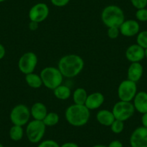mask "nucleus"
I'll return each mask as SVG.
<instances>
[{
  "mask_svg": "<svg viewBox=\"0 0 147 147\" xmlns=\"http://www.w3.org/2000/svg\"><path fill=\"white\" fill-rule=\"evenodd\" d=\"M84 59L77 54H67L62 56L58 63V69L63 77L74 78L82 71Z\"/></svg>",
  "mask_w": 147,
  "mask_h": 147,
  "instance_id": "obj_1",
  "label": "nucleus"
},
{
  "mask_svg": "<svg viewBox=\"0 0 147 147\" xmlns=\"http://www.w3.org/2000/svg\"><path fill=\"white\" fill-rule=\"evenodd\" d=\"M90 118V110L85 105L73 104L65 111L66 121L72 126H84L88 123Z\"/></svg>",
  "mask_w": 147,
  "mask_h": 147,
  "instance_id": "obj_2",
  "label": "nucleus"
},
{
  "mask_svg": "<svg viewBox=\"0 0 147 147\" xmlns=\"http://www.w3.org/2000/svg\"><path fill=\"white\" fill-rule=\"evenodd\" d=\"M101 20L108 28H119L125 20V15L120 7L117 5H108L102 11Z\"/></svg>",
  "mask_w": 147,
  "mask_h": 147,
  "instance_id": "obj_3",
  "label": "nucleus"
},
{
  "mask_svg": "<svg viewBox=\"0 0 147 147\" xmlns=\"http://www.w3.org/2000/svg\"><path fill=\"white\" fill-rule=\"evenodd\" d=\"M43 85L49 90H53L62 84L63 77L58 69L54 66H47L43 68L40 73Z\"/></svg>",
  "mask_w": 147,
  "mask_h": 147,
  "instance_id": "obj_4",
  "label": "nucleus"
},
{
  "mask_svg": "<svg viewBox=\"0 0 147 147\" xmlns=\"http://www.w3.org/2000/svg\"><path fill=\"white\" fill-rule=\"evenodd\" d=\"M46 126L42 121L32 120L27 124L25 134L30 142L38 144L41 141L46 134Z\"/></svg>",
  "mask_w": 147,
  "mask_h": 147,
  "instance_id": "obj_5",
  "label": "nucleus"
},
{
  "mask_svg": "<svg viewBox=\"0 0 147 147\" xmlns=\"http://www.w3.org/2000/svg\"><path fill=\"white\" fill-rule=\"evenodd\" d=\"M30 117V110L29 107L23 104L15 105L9 114V118L12 123L20 126L27 125L29 123Z\"/></svg>",
  "mask_w": 147,
  "mask_h": 147,
  "instance_id": "obj_6",
  "label": "nucleus"
},
{
  "mask_svg": "<svg viewBox=\"0 0 147 147\" xmlns=\"http://www.w3.org/2000/svg\"><path fill=\"white\" fill-rule=\"evenodd\" d=\"M136 110L132 102L119 101L113 105L112 112L116 120L121 121H128L134 115Z\"/></svg>",
  "mask_w": 147,
  "mask_h": 147,
  "instance_id": "obj_7",
  "label": "nucleus"
},
{
  "mask_svg": "<svg viewBox=\"0 0 147 147\" xmlns=\"http://www.w3.org/2000/svg\"><path fill=\"white\" fill-rule=\"evenodd\" d=\"M38 58L35 53L28 51L22 54L18 61V69L25 75L33 73L38 65Z\"/></svg>",
  "mask_w": 147,
  "mask_h": 147,
  "instance_id": "obj_8",
  "label": "nucleus"
},
{
  "mask_svg": "<svg viewBox=\"0 0 147 147\" xmlns=\"http://www.w3.org/2000/svg\"><path fill=\"white\" fill-rule=\"evenodd\" d=\"M118 97L120 100L132 102L137 94L136 83L129 80H125L120 83L118 87Z\"/></svg>",
  "mask_w": 147,
  "mask_h": 147,
  "instance_id": "obj_9",
  "label": "nucleus"
},
{
  "mask_svg": "<svg viewBox=\"0 0 147 147\" xmlns=\"http://www.w3.org/2000/svg\"><path fill=\"white\" fill-rule=\"evenodd\" d=\"M49 15V8L45 3H38L32 7L28 12L30 21L40 24L47 19Z\"/></svg>",
  "mask_w": 147,
  "mask_h": 147,
  "instance_id": "obj_10",
  "label": "nucleus"
},
{
  "mask_svg": "<svg viewBox=\"0 0 147 147\" xmlns=\"http://www.w3.org/2000/svg\"><path fill=\"white\" fill-rule=\"evenodd\" d=\"M131 147H147V128L140 126L136 128L130 136Z\"/></svg>",
  "mask_w": 147,
  "mask_h": 147,
  "instance_id": "obj_11",
  "label": "nucleus"
},
{
  "mask_svg": "<svg viewBox=\"0 0 147 147\" xmlns=\"http://www.w3.org/2000/svg\"><path fill=\"white\" fill-rule=\"evenodd\" d=\"M125 56L131 63L141 62L145 58V49L138 44H132L127 48Z\"/></svg>",
  "mask_w": 147,
  "mask_h": 147,
  "instance_id": "obj_12",
  "label": "nucleus"
},
{
  "mask_svg": "<svg viewBox=\"0 0 147 147\" xmlns=\"http://www.w3.org/2000/svg\"><path fill=\"white\" fill-rule=\"evenodd\" d=\"M120 32L125 37H134L140 32V25L135 20H126L119 27Z\"/></svg>",
  "mask_w": 147,
  "mask_h": 147,
  "instance_id": "obj_13",
  "label": "nucleus"
},
{
  "mask_svg": "<svg viewBox=\"0 0 147 147\" xmlns=\"http://www.w3.org/2000/svg\"><path fill=\"white\" fill-rule=\"evenodd\" d=\"M105 102V97L102 93L95 92L88 94L84 105L91 111L100 108Z\"/></svg>",
  "mask_w": 147,
  "mask_h": 147,
  "instance_id": "obj_14",
  "label": "nucleus"
},
{
  "mask_svg": "<svg viewBox=\"0 0 147 147\" xmlns=\"http://www.w3.org/2000/svg\"><path fill=\"white\" fill-rule=\"evenodd\" d=\"M144 74V67L140 62L131 63L127 71V79L134 82H138Z\"/></svg>",
  "mask_w": 147,
  "mask_h": 147,
  "instance_id": "obj_15",
  "label": "nucleus"
},
{
  "mask_svg": "<svg viewBox=\"0 0 147 147\" xmlns=\"http://www.w3.org/2000/svg\"><path fill=\"white\" fill-rule=\"evenodd\" d=\"M134 108L139 113H147V92L144 91L138 92L133 100Z\"/></svg>",
  "mask_w": 147,
  "mask_h": 147,
  "instance_id": "obj_16",
  "label": "nucleus"
},
{
  "mask_svg": "<svg viewBox=\"0 0 147 147\" xmlns=\"http://www.w3.org/2000/svg\"><path fill=\"white\" fill-rule=\"evenodd\" d=\"M30 110L31 117L33 118V120H37V121H43L49 113L45 104L40 102L34 103Z\"/></svg>",
  "mask_w": 147,
  "mask_h": 147,
  "instance_id": "obj_17",
  "label": "nucleus"
},
{
  "mask_svg": "<svg viewBox=\"0 0 147 147\" xmlns=\"http://www.w3.org/2000/svg\"><path fill=\"white\" fill-rule=\"evenodd\" d=\"M96 119L97 122L102 125L106 127H110L115 120L112 110H108L103 109L99 110L96 115Z\"/></svg>",
  "mask_w": 147,
  "mask_h": 147,
  "instance_id": "obj_18",
  "label": "nucleus"
},
{
  "mask_svg": "<svg viewBox=\"0 0 147 147\" xmlns=\"http://www.w3.org/2000/svg\"><path fill=\"white\" fill-rule=\"evenodd\" d=\"M25 80L28 85L31 88L38 89L43 86V82L40 74H35L34 72L26 74Z\"/></svg>",
  "mask_w": 147,
  "mask_h": 147,
  "instance_id": "obj_19",
  "label": "nucleus"
},
{
  "mask_svg": "<svg viewBox=\"0 0 147 147\" xmlns=\"http://www.w3.org/2000/svg\"><path fill=\"white\" fill-rule=\"evenodd\" d=\"M53 94L57 99L60 100H68L71 95V90L68 86L61 84L53 90Z\"/></svg>",
  "mask_w": 147,
  "mask_h": 147,
  "instance_id": "obj_20",
  "label": "nucleus"
},
{
  "mask_svg": "<svg viewBox=\"0 0 147 147\" xmlns=\"http://www.w3.org/2000/svg\"><path fill=\"white\" fill-rule=\"evenodd\" d=\"M87 96H88V94L85 89L82 88V87L77 88L74 91L73 94H72L74 104L84 105Z\"/></svg>",
  "mask_w": 147,
  "mask_h": 147,
  "instance_id": "obj_21",
  "label": "nucleus"
},
{
  "mask_svg": "<svg viewBox=\"0 0 147 147\" xmlns=\"http://www.w3.org/2000/svg\"><path fill=\"white\" fill-rule=\"evenodd\" d=\"M24 130L22 126L13 125L9 130V137L14 141H19L23 138Z\"/></svg>",
  "mask_w": 147,
  "mask_h": 147,
  "instance_id": "obj_22",
  "label": "nucleus"
},
{
  "mask_svg": "<svg viewBox=\"0 0 147 147\" xmlns=\"http://www.w3.org/2000/svg\"><path fill=\"white\" fill-rule=\"evenodd\" d=\"M59 120L60 118L59 114L55 112H49L42 121L46 127H53L59 123Z\"/></svg>",
  "mask_w": 147,
  "mask_h": 147,
  "instance_id": "obj_23",
  "label": "nucleus"
},
{
  "mask_svg": "<svg viewBox=\"0 0 147 147\" xmlns=\"http://www.w3.org/2000/svg\"><path fill=\"white\" fill-rule=\"evenodd\" d=\"M136 44L142 47L143 49H147V30L141 31L136 36Z\"/></svg>",
  "mask_w": 147,
  "mask_h": 147,
  "instance_id": "obj_24",
  "label": "nucleus"
},
{
  "mask_svg": "<svg viewBox=\"0 0 147 147\" xmlns=\"http://www.w3.org/2000/svg\"><path fill=\"white\" fill-rule=\"evenodd\" d=\"M110 130L113 134H119L124 130V122L115 119L110 125Z\"/></svg>",
  "mask_w": 147,
  "mask_h": 147,
  "instance_id": "obj_25",
  "label": "nucleus"
},
{
  "mask_svg": "<svg viewBox=\"0 0 147 147\" xmlns=\"http://www.w3.org/2000/svg\"><path fill=\"white\" fill-rule=\"evenodd\" d=\"M136 18L140 22H147V8L137 9L136 12Z\"/></svg>",
  "mask_w": 147,
  "mask_h": 147,
  "instance_id": "obj_26",
  "label": "nucleus"
},
{
  "mask_svg": "<svg viewBox=\"0 0 147 147\" xmlns=\"http://www.w3.org/2000/svg\"><path fill=\"white\" fill-rule=\"evenodd\" d=\"M107 34L108 38H110V39L114 40V39L118 38L119 35L121 34L119 28H107Z\"/></svg>",
  "mask_w": 147,
  "mask_h": 147,
  "instance_id": "obj_27",
  "label": "nucleus"
},
{
  "mask_svg": "<svg viewBox=\"0 0 147 147\" xmlns=\"http://www.w3.org/2000/svg\"><path fill=\"white\" fill-rule=\"evenodd\" d=\"M38 147H60L59 144L54 140L47 139L40 141Z\"/></svg>",
  "mask_w": 147,
  "mask_h": 147,
  "instance_id": "obj_28",
  "label": "nucleus"
},
{
  "mask_svg": "<svg viewBox=\"0 0 147 147\" xmlns=\"http://www.w3.org/2000/svg\"><path fill=\"white\" fill-rule=\"evenodd\" d=\"M133 6L137 9H142L147 7V0H130Z\"/></svg>",
  "mask_w": 147,
  "mask_h": 147,
  "instance_id": "obj_29",
  "label": "nucleus"
},
{
  "mask_svg": "<svg viewBox=\"0 0 147 147\" xmlns=\"http://www.w3.org/2000/svg\"><path fill=\"white\" fill-rule=\"evenodd\" d=\"M52 5L58 7H65L69 3L70 0H51Z\"/></svg>",
  "mask_w": 147,
  "mask_h": 147,
  "instance_id": "obj_30",
  "label": "nucleus"
},
{
  "mask_svg": "<svg viewBox=\"0 0 147 147\" xmlns=\"http://www.w3.org/2000/svg\"><path fill=\"white\" fill-rule=\"evenodd\" d=\"M108 147H123V144L121 141H118V140H113L107 146Z\"/></svg>",
  "mask_w": 147,
  "mask_h": 147,
  "instance_id": "obj_31",
  "label": "nucleus"
},
{
  "mask_svg": "<svg viewBox=\"0 0 147 147\" xmlns=\"http://www.w3.org/2000/svg\"><path fill=\"white\" fill-rule=\"evenodd\" d=\"M38 25L39 23H38V22L30 21L29 25H28V27H29V29L31 31H35L38 30Z\"/></svg>",
  "mask_w": 147,
  "mask_h": 147,
  "instance_id": "obj_32",
  "label": "nucleus"
},
{
  "mask_svg": "<svg viewBox=\"0 0 147 147\" xmlns=\"http://www.w3.org/2000/svg\"><path fill=\"white\" fill-rule=\"evenodd\" d=\"M5 54H6V49L2 43H0V60H2L5 57Z\"/></svg>",
  "mask_w": 147,
  "mask_h": 147,
  "instance_id": "obj_33",
  "label": "nucleus"
},
{
  "mask_svg": "<svg viewBox=\"0 0 147 147\" xmlns=\"http://www.w3.org/2000/svg\"><path fill=\"white\" fill-rule=\"evenodd\" d=\"M141 123H142V126L147 128V113L142 114V116H141Z\"/></svg>",
  "mask_w": 147,
  "mask_h": 147,
  "instance_id": "obj_34",
  "label": "nucleus"
},
{
  "mask_svg": "<svg viewBox=\"0 0 147 147\" xmlns=\"http://www.w3.org/2000/svg\"><path fill=\"white\" fill-rule=\"evenodd\" d=\"M60 147H80L79 145L74 142H66L60 146Z\"/></svg>",
  "mask_w": 147,
  "mask_h": 147,
  "instance_id": "obj_35",
  "label": "nucleus"
},
{
  "mask_svg": "<svg viewBox=\"0 0 147 147\" xmlns=\"http://www.w3.org/2000/svg\"><path fill=\"white\" fill-rule=\"evenodd\" d=\"M92 147H108V146L105 145H102V144H97V145L93 146Z\"/></svg>",
  "mask_w": 147,
  "mask_h": 147,
  "instance_id": "obj_36",
  "label": "nucleus"
},
{
  "mask_svg": "<svg viewBox=\"0 0 147 147\" xmlns=\"http://www.w3.org/2000/svg\"><path fill=\"white\" fill-rule=\"evenodd\" d=\"M145 58L147 59V49H145Z\"/></svg>",
  "mask_w": 147,
  "mask_h": 147,
  "instance_id": "obj_37",
  "label": "nucleus"
},
{
  "mask_svg": "<svg viewBox=\"0 0 147 147\" xmlns=\"http://www.w3.org/2000/svg\"><path fill=\"white\" fill-rule=\"evenodd\" d=\"M5 1H6V0H0V3H2V2H5Z\"/></svg>",
  "mask_w": 147,
  "mask_h": 147,
  "instance_id": "obj_38",
  "label": "nucleus"
},
{
  "mask_svg": "<svg viewBox=\"0 0 147 147\" xmlns=\"http://www.w3.org/2000/svg\"><path fill=\"white\" fill-rule=\"evenodd\" d=\"M0 147H5V146H4L2 144H0Z\"/></svg>",
  "mask_w": 147,
  "mask_h": 147,
  "instance_id": "obj_39",
  "label": "nucleus"
},
{
  "mask_svg": "<svg viewBox=\"0 0 147 147\" xmlns=\"http://www.w3.org/2000/svg\"><path fill=\"white\" fill-rule=\"evenodd\" d=\"M7 147H8V146H7Z\"/></svg>",
  "mask_w": 147,
  "mask_h": 147,
  "instance_id": "obj_40",
  "label": "nucleus"
}]
</instances>
